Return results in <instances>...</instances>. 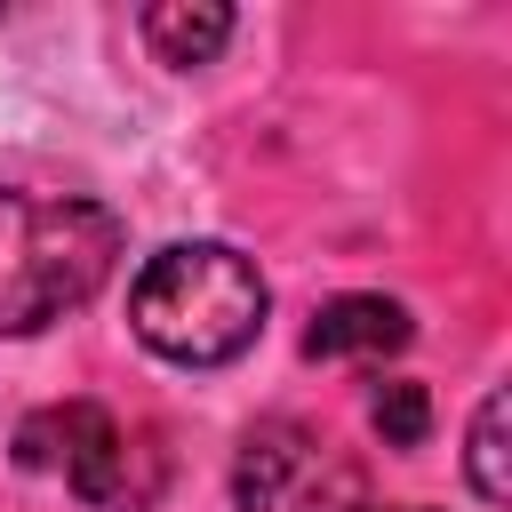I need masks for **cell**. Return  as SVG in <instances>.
I'll use <instances>...</instances> for the list:
<instances>
[{
  "label": "cell",
  "instance_id": "obj_6",
  "mask_svg": "<svg viewBox=\"0 0 512 512\" xmlns=\"http://www.w3.org/2000/svg\"><path fill=\"white\" fill-rule=\"evenodd\" d=\"M232 40V8H144V48L168 64V72H200V64H216V48Z\"/></svg>",
  "mask_w": 512,
  "mask_h": 512
},
{
  "label": "cell",
  "instance_id": "obj_4",
  "mask_svg": "<svg viewBox=\"0 0 512 512\" xmlns=\"http://www.w3.org/2000/svg\"><path fill=\"white\" fill-rule=\"evenodd\" d=\"M232 504L240 512H368V472L328 432L296 416H264L232 456Z\"/></svg>",
  "mask_w": 512,
  "mask_h": 512
},
{
  "label": "cell",
  "instance_id": "obj_2",
  "mask_svg": "<svg viewBox=\"0 0 512 512\" xmlns=\"http://www.w3.org/2000/svg\"><path fill=\"white\" fill-rule=\"evenodd\" d=\"M120 216L80 192L0 184V336H40L80 312L120 264Z\"/></svg>",
  "mask_w": 512,
  "mask_h": 512
},
{
  "label": "cell",
  "instance_id": "obj_8",
  "mask_svg": "<svg viewBox=\"0 0 512 512\" xmlns=\"http://www.w3.org/2000/svg\"><path fill=\"white\" fill-rule=\"evenodd\" d=\"M368 424L384 432V448H416V440L432 432V400H424V384H408V376L376 384V400H368Z\"/></svg>",
  "mask_w": 512,
  "mask_h": 512
},
{
  "label": "cell",
  "instance_id": "obj_9",
  "mask_svg": "<svg viewBox=\"0 0 512 512\" xmlns=\"http://www.w3.org/2000/svg\"><path fill=\"white\" fill-rule=\"evenodd\" d=\"M408 512H432V504H408Z\"/></svg>",
  "mask_w": 512,
  "mask_h": 512
},
{
  "label": "cell",
  "instance_id": "obj_7",
  "mask_svg": "<svg viewBox=\"0 0 512 512\" xmlns=\"http://www.w3.org/2000/svg\"><path fill=\"white\" fill-rule=\"evenodd\" d=\"M464 472H472V496H480V504H512V472H504V392L480 400V416H472V448H464Z\"/></svg>",
  "mask_w": 512,
  "mask_h": 512
},
{
  "label": "cell",
  "instance_id": "obj_5",
  "mask_svg": "<svg viewBox=\"0 0 512 512\" xmlns=\"http://www.w3.org/2000/svg\"><path fill=\"white\" fill-rule=\"evenodd\" d=\"M408 336H416L408 304H392V296H336V304H320V312H312V328H304V360H360V352H400Z\"/></svg>",
  "mask_w": 512,
  "mask_h": 512
},
{
  "label": "cell",
  "instance_id": "obj_1",
  "mask_svg": "<svg viewBox=\"0 0 512 512\" xmlns=\"http://www.w3.org/2000/svg\"><path fill=\"white\" fill-rule=\"evenodd\" d=\"M272 288L232 240H168L128 280V328L168 368H224L264 336Z\"/></svg>",
  "mask_w": 512,
  "mask_h": 512
},
{
  "label": "cell",
  "instance_id": "obj_3",
  "mask_svg": "<svg viewBox=\"0 0 512 512\" xmlns=\"http://www.w3.org/2000/svg\"><path fill=\"white\" fill-rule=\"evenodd\" d=\"M16 464L24 472H64V488L88 496L96 512H152L160 488H168V456H160L152 424H120L96 400H64V408L24 416Z\"/></svg>",
  "mask_w": 512,
  "mask_h": 512
}]
</instances>
